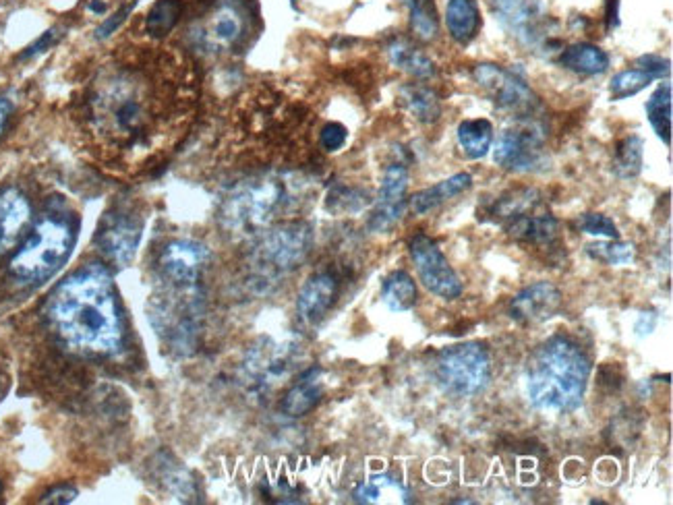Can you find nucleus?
Returning <instances> with one entry per match:
<instances>
[{"instance_id": "obj_1", "label": "nucleus", "mask_w": 673, "mask_h": 505, "mask_svg": "<svg viewBox=\"0 0 673 505\" xmlns=\"http://www.w3.org/2000/svg\"><path fill=\"white\" fill-rule=\"evenodd\" d=\"M46 317L73 350L114 354L123 346V313L112 276L100 263L85 265L58 284L48 299Z\"/></svg>"}, {"instance_id": "obj_2", "label": "nucleus", "mask_w": 673, "mask_h": 505, "mask_svg": "<svg viewBox=\"0 0 673 505\" xmlns=\"http://www.w3.org/2000/svg\"><path fill=\"white\" fill-rule=\"evenodd\" d=\"M92 108L96 131L116 150H150L160 133L164 94L150 73L121 67L98 85Z\"/></svg>"}, {"instance_id": "obj_3", "label": "nucleus", "mask_w": 673, "mask_h": 505, "mask_svg": "<svg viewBox=\"0 0 673 505\" xmlns=\"http://www.w3.org/2000/svg\"><path fill=\"white\" fill-rule=\"evenodd\" d=\"M591 369L589 354L578 340L555 334L539 344L526 361V396L537 410L574 412L587 394Z\"/></svg>"}, {"instance_id": "obj_4", "label": "nucleus", "mask_w": 673, "mask_h": 505, "mask_svg": "<svg viewBox=\"0 0 673 505\" xmlns=\"http://www.w3.org/2000/svg\"><path fill=\"white\" fill-rule=\"evenodd\" d=\"M75 247V226L69 218L48 214L11 257L9 272L23 284H42L67 263Z\"/></svg>"}, {"instance_id": "obj_5", "label": "nucleus", "mask_w": 673, "mask_h": 505, "mask_svg": "<svg viewBox=\"0 0 673 505\" xmlns=\"http://www.w3.org/2000/svg\"><path fill=\"white\" fill-rule=\"evenodd\" d=\"M313 247V230L307 222H282L270 230L259 232L255 239L249 265L259 282H276L290 274L307 259Z\"/></svg>"}, {"instance_id": "obj_6", "label": "nucleus", "mask_w": 673, "mask_h": 505, "mask_svg": "<svg viewBox=\"0 0 673 505\" xmlns=\"http://www.w3.org/2000/svg\"><path fill=\"white\" fill-rule=\"evenodd\" d=\"M290 203L282 178L263 176L243 183L226 195L220 207V220L232 232H257Z\"/></svg>"}, {"instance_id": "obj_7", "label": "nucleus", "mask_w": 673, "mask_h": 505, "mask_svg": "<svg viewBox=\"0 0 673 505\" xmlns=\"http://www.w3.org/2000/svg\"><path fill=\"white\" fill-rule=\"evenodd\" d=\"M493 375L489 350L481 342H462L446 346L433 361V377L442 392L454 398H473L481 394Z\"/></svg>"}, {"instance_id": "obj_8", "label": "nucleus", "mask_w": 673, "mask_h": 505, "mask_svg": "<svg viewBox=\"0 0 673 505\" xmlns=\"http://www.w3.org/2000/svg\"><path fill=\"white\" fill-rule=\"evenodd\" d=\"M299 361V346L295 342L263 340L255 346L243 365V381L251 392H268L280 383Z\"/></svg>"}, {"instance_id": "obj_9", "label": "nucleus", "mask_w": 673, "mask_h": 505, "mask_svg": "<svg viewBox=\"0 0 673 505\" xmlns=\"http://www.w3.org/2000/svg\"><path fill=\"white\" fill-rule=\"evenodd\" d=\"M408 251H411V259L415 263L419 280L429 292L446 301L458 299L464 286L458 274L454 272V267L450 265L448 257L442 253L440 247H437L431 236H427L425 232L415 234L411 245H408Z\"/></svg>"}, {"instance_id": "obj_10", "label": "nucleus", "mask_w": 673, "mask_h": 505, "mask_svg": "<svg viewBox=\"0 0 673 505\" xmlns=\"http://www.w3.org/2000/svg\"><path fill=\"white\" fill-rule=\"evenodd\" d=\"M495 164L508 172H533L547 160L545 133L531 118L516 129H506L495 143Z\"/></svg>"}, {"instance_id": "obj_11", "label": "nucleus", "mask_w": 673, "mask_h": 505, "mask_svg": "<svg viewBox=\"0 0 673 505\" xmlns=\"http://www.w3.org/2000/svg\"><path fill=\"white\" fill-rule=\"evenodd\" d=\"M473 79L481 89H485L491 102L518 118H531L535 108L539 106L533 89L526 85L520 77L506 71L500 65L481 63L473 69Z\"/></svg>"}, {"instance_id": "obj_12", "label": "nucleus", "mask_w": 673, "mask_h": 505, "mask_svg": "<svg viewBox=\"0 0 673 505\" xmlns=\"http://www.w3.org/2000/svg\"><path fill=\"white\" fill-rule=\"evenodd\" d=\"M210 259V249L199 241H170L158 255L160 282L170 288H193L199 284V278Z\"/></svg>"}, {"instance_id": "obj_13", "label": "nucleus", "mask_w": 673, "mask_h": 505, "mask_svg": "<svg viewBox=\"0 0 673 505\" xmlns=\"http://www.w3.org/2000/svg\"><path fill=\"white\" fill-rule=\"evenodd\" d=\"M143 234V220L129 207H116L108 212L98 228L96 245L116 265L133 261Z\"/></svg>"}, {"instance_id": "obj_14", "label": "nucleus", "mask_w": 673, "mask_h": 505, "mask_svg": "<svg viewBox=\"0 0 673 505\" xmlns=\"http://www.w3.org/2000/svg\"><path fill=\"white\" fill-rule=\"evenodd\" d=\"M495 19L520 44L537 48L547 38V13L541 0H489Z\"/></svg>"}, {"instance_id": "obj_15", "label": "nucleus", "mask_w": 673, "mask_h": 505, "mask_svg": "<svg viewBox=\"0 0 673 505\" xmlns=\"http://www.w3.org/2000/svg\"><path fill=\"white\" fill-rule=\"evenodd\" d=\"M408 168L400 162L390 164L384 172L382 187H379L373 212L369 216V230L371 232H390L406 212V191H408Z\"/></svg>"}, {"instance_id": "obj_16", "label": "nucleus", "mask_w": 673, "mask_h": 505, "mask_svg": "<svg viewBox=\"0 0 673 505\" xmlns=\"http://www.w3.org/2000/svg\"><path fill=\"white\" fill-rule=\"evenodd\" d=\"M247 32V9L239 0H220L203 23L199 40L210 50H230Z\"/></svg>"}, {"instance_id": "obj_17", "label": "nucleus", "mask_w": 673, "mask_h": 505, "mask_svg": "<svg viewBox=\"0 0 673 505\" xmlns=\"http://www.w3.org/2000/svg\"><path fill=\"white\" fill-rule=\"evenodd\" d=\"M564 296L560 288L541 280L522 288L510 303V317L522 325H535L551 319L560 311Z\"/></svg>"}, {"instance_id": "obj_18", "label": "nucleus", "mask_w": 673, "mask_h": 505, "mask_svg": "<svg viewBox=\"0 0 673 505\" xmlns=\"http://www.w3.org/2000/svg\"><path fill=\"white\" fill-rule=\"evenodd\" d=\"M340 292V282L332 272L313 274L297 296V315L303 323L315 325L328 315Z\"/></svg>"}, {"instance_id": "obj_19", "label": "nucleus", "mask_w": 673, "mask_h": 505, "mask_svg": "<svg viewBox=\"0 0 673 505\" xmlns=\"http://www.w3.org/2000/svg\"><path fill=\"white\" fill-rule=\"evenodd\" d=\"M32 220V205L17 189L0 191V255L7 253Z\"/></svg>"}, {"instance_id": "obj_20", "label": "nucleus", "mask_w": 673, "mask_h": 505, "mask_svg": "<svg viewBox=\"0 0 673 505\" xmlns=\"http://www.w3.org/2000/svg\"><path fill=\"white\" fill-rule=\"evenodd\" d=\"M324 396V371L319 367L307 369L282 400V412L288 417H305Z\"/></svg>"}, {"instance_id": "obj_21", "label": "nucleus", "mask_w": 673, "mask_h": 505, "mask_svg": "<svg viewBox=\"0 0 673 505\" xmlns=\"http://www.w3.org/2000/svg\"><path fill=\"white\" fill-rule=\"evenodd\" d=\"M504 228L514 241L524 243V245H535V247H545V245L555 243L558 241V232H560V224L551 214L531 216V212L508 220Z\"/></svg>"}, {"instance_id": "obj_22", "label": "nucleus", "mask_w": 673, "mask_h": 505, "mask_svg": "<svg viewBox=\"0 0 673 505\" xmlns=\"http://www.w3.org/2000/svg\"><path fill=\"white\" fill-rule=\"evenodd\" d=\"M471 187H473V176L468 172H458V174L446 178V181H442V183H437L429 189H423V191L415 193L411 199H408V207H411L413 214L425 216V214L437 210V207L444 205L446 201L462 195L464 191H468Z\"/></svg>"}, {"instance_id": "obj_23", "label": "nucleus", "mask_w": 673, "mask_h": 505, "mask_svg": "<svg viewBox=\"0 0 673 505\" xmlns=\"http://www.w3.org/2000/svg\"><path fill=\"white\" fill-rule=\"evenodd\" d=\"M446 25L454 42L471 44L481 29V11L477 0H448Z\"/></svg>"}, {"instance_id": "obj_24", "label": "nucleus", "mask_w": 673, "mask_h": 505, "mask_svg": "<svg viewBox=\"0 0 673 505\" xmlns=\"http://www.w3.org/2000/svg\"><path fill=\"white\" fill-rule=\"evenodd\" d=\"M558 63L578 75H601L609 69V54L595 44H572L562 50Z\"/></svg>"}, {"instance_id": "obj_25", "label": "nucleus", "mask_w": 673, "mask_h": 505, "mask_svg": "<svg viewBox=\"0 0 673 505\" xmlns=\"http://www.w3.org/2000/svg\"><path fill=\"white\" fill-rule=\"evenodd\" d=\"M456 139L466 158L481 160L489 154L493 145V125L487 118H466L458 125Z\"/></svg>"}, {"instance_id": "obj_26", "label": "nucleus", "mask_w": 673, "mask_h": 505, "mask_svg": "<svg viewBox=\"0 0 673 505\" xmlns=\"http://www.w3.org/2000/svg\"><path fill=\"white\" fill-rule=\"evenodd\" d=\"M400 100L406 106V110L411 112L419 123L423 125H433L440 121L442 116V104L437 94L431 87H425L421 83H411L404 85L400 89Z\"/></svg>"}, {"instance_id": "obj_27", "label": "nucleus", "mask_w": 673, "mask_h": 505, "mask_svg": "<svg viewBox=\"0 0 673 505\" xmlns=\"http://www.w3.org/2000/svg\"><path fill=\"white\" fill-rule=\"evenodd\" d=\"M417 284L404 270L392 272L382 284V301L392 313L411 311L417 303Z\"/></svg>"}, {"instance_id": "obj_28", "label": "nucleus", "mask_w": 673, "mask_h": 505, "mask_svg": "<svg viewBox=\"0 0 673 505\" xmlns=\"http://www.w3.org/2000/svg\"><path fill=\"white\" fill-rule=\"evenodd\" d=\"M388 56L396 69L408 75L419 79H429L435 75V65L431 58L425 52L417 50L413 44H408L406 40H394L388 46Z\"/></svg>"}, {"instance_id": "obj_29", "label": "nucleus", "mask_w": 673, "mask_h": 505, "mask_svg": "<svg viewBox=\"0 0 673 505\" xmlns=\"http://www.w3.org/2000/svg\"><path fill=\"white\" fill-rule=\"evenodd\" d=\"M673 96H671V85L669 83H661L653 96L647 100V116H649V123L653 127V131L657 133V137L669 147L671 145V127H673Z\"/></svg>"}, {"instance_id": "obj_30", "label": "nucleus", "mask_w": 673, "mask_h": 505, "mask_svg": "<svg viewBox=\"0 0 673 505\" xmlns=\"http://www.w3.org/2000/svg\"><path fill=\"white\" fill-rule=\"evenodd\" d=\"M541 201V195L539 191L535 189H516V191H508L506 195H502L500 199H495V203L491 205V210L489 214L497 220V222H502L506 224L508 220L520 216V214H526V212H531L535 210V207L539 205Z\"/></svg>"}, {"instance_id": "obj_31", "label": "nucleus", "mask_w": 673, "mask_h": 505, "mask_svg": "<svg viewBox=\"0 0 673 505\" xmlns=\"http://www.w3.org/2000/svg\"><path fill=\"white\" fill-rule=\"evenodd\" d=\"M642 158H645V141L638 135H628L616 147L613 172L620 178H634L642 170Z\"/></svg>"}, {"instance_id": "obj_32", "label": "nucleus", "mask_w": 673, "mask_h": 505, "mask_svg": "<svg viewBox=\"0 0 673 505\" xmlns=\"http://www.w3.org/2000/svg\"><path fill=\"white\" fill-rule=\"evenodd\" d=\"M181 0H158L145 19V32L154 38L168 36L181 17Z\"/></svg>"}, {"instance_id": "obj_33", "label": "nucleus", "mask_w": 673, "mask_h": 505, "mask_svg": "<svg viewBox=\"0 0 673 505\" xmlns=\"http://www.w3.org/2000/svg\"><path fill=\"white\" fill-rule=\"evenodd\" d=\"M408 9H411V27L415 36L423 42L435 40L440 34V21H437L433 0H411Z\"/></svg>"}, {"instance_id": "obj_34", "label": "nucleus", "mask_w": 673, "mask_h": 505, "mask_svg": "<svg viewBox=\"0 0 673 505\" xmlns=\"http://www.w3.org/2000/svg\"><path fill=\"white\" fill-rule=\"evenodd\" d=\"M587 255L605 265H630L636 257V247L620 239H611L587 245Z\"/></svg>"}, {"instance_id": "obj_35", "label": "nucleus", "mask_w": 673, "mask_h": 505, "mask_svg": "<svg viewBox=\"0 0 673 505\" xmlns=\"http://www.w3.org/2000/svg\"><path fill=\"white\" fill-rule=\"evenodd\" d=\"M655 81L653 75L642 69H628L618 73L609 81V96L611 100H626L636 94H640L642 89H647Z\"/></svg>"}, {"instance_id": "obj_36", "label": "nucleus", "mask_w": 673, "mask_h": 505, "mask_svg": "<svg viewBox=\"0 0 673 505\" xmlns=\"http://www.w3.org/2000/svg\"><path fill=\"white\" fill-rule=\"evenodd\" d=\"M578 226H580L582 232L599 236V239H607V241L620 239V232H618L616 222H613L607 216H603V214H582L578 218Z\"/></svg>"}, {"instance_id": "obj_37", "label": "nucleus", "mask_w": 673, "mask_h": 505, "mask_svg": "<svg viewBox=\"0 0 673 505\" xmlns=\"http://www.w3.org/2000/svg\"><path fill=\"white\" fill-rule=\"evenodd\" d=\"M369 203L367 193L355 191V189H344L340 187L338 191H334L330 195L328 207L334 212H342V214H350V212H361L363 207Z\"/></svg>"}, {"instance_id": "obj_38", "label": "nucleus", "mask_w": 673, "mask_h": 505, "mask_svg": "<svg viewBox=\"0 0 673 505\" xmlns=\"http://www.w3.org/2000/svg\"><path fill=\"white\" fill-rule=\"evenodd\" d=\"M386 487H402V485L390 477H375L371 481L361 483L355 489L353 497L357 503H377L379 499H382V493Z\"/></svg>"}, {"instance_id": "obj_39", "label": "nucleus", "mask_w": 673, "mask_h": 505, "mask_svg": "<svg viewBox=\"0 0 673 505\" xmlns=\"http://www.w3.org/2000/svg\"><path fill=\"white\" fill-rule=\"evenodd\" d=\"M348 139V131L340 123H328L324 129H321V147L326 152H338L344 147Z\"/></svg>"}, {"instance_id": "obj_40", "label": "nucleus", "mask_w": 673, "mask_h": 505, "mask_svg": "<svg viewBox=\"0 0 673 505\" xmlns=\"http://www.w3.org/2000/svg\"><path fill=\"white\" fill-rule=\"evenodd\" d=\"M636 67L642 69V71H647L649 75H653L655 79H663V77H669L671 73V63L667 61V58L663 56H657V54H647V56H640L638 61H636Z\"/></svg>"}, {"instance_id": "obj_41", "label": "nucleus", "mask_w": 673, "mask_h": 505, "mask_svg": "<svg viewBox=\"0 0 673 505\" xmlns=\"http://www.w3.org/2000/svg\"><path fill=\"white\" fill-rule=\"evenodd\" d=\"M75 497H77V489H75V487H71V485H61V487H56V489L48 491V493L42 497V503L65 505V503H71Z\"/></svg>"}, {"instance_id": "obj_42", "label": "nucleus", "mask_w": 673, "mask_h": 505, "mask_svg": "<svg viewBox=\"0 0 673 505\" xmlns=\"http://www.w3.org/2000/svg\"><path fill=\"white\" fill-rule=\"evenodd\" d=\"M131 13V7H123L119 13H116V15H112L110 19H106L100 27H98V32H96V38L98 40H104V38H108L110 34H114L116 32V29H119V25L127 19V15Z\"/></svg>"}, {"instance_id": "obj_43", "label": "nucleus", "mask_w": 673, "mask_h": 505, "mask_svg": "<svg viewBox=\"0 0 673 505\" xmlns=\"http://www.w3.org/2000/svg\"><path fill=\"white\" fill-rule=\"evenodd\" d=\"M54 40H56V29H50V32H46L38 42H34L32 46H29V48L21 54V58H32V56H36V54H40V52H46V50L54 44Z\"/></svg>"}, {"instance_id": "obj_44", "label": "nucleus", "mask_w": 673, "mask_h": 505, "mask_svg": "<svg viewBox=\"0 0 673 505\" xmlns=\"http://www.w3.org/2000/svg\"><path fill=\"white\" fill-rule=\"evenodd\" d=\"M13 112V100L9 96H0V135H3L9 116Z\"/></svg>"}, {"instance_id": "obj_45", "label": "nucleus", "mask_w": 673, "mask_h": 505, "mask_svg": "<svg viewBox=\"0 0 673 505\" xmlns=\"http://www.w3.org/2000/svg\"><path fill=\"white\" fill-rule=\"evenodd\" d=\"M618 5L620 0H607V29L618 25Z\"/></svg>"}, {"instance_id": "obj_46", "label": "nucleus", "mask_w": 673, "mask_h": 505, "mask_svg": "<svg viewBox=\"0 0 673 505\" xmlns=\"http://www.w3.org/2000/svg\"><path fill=\"white\" fill-rule=\"evenodd\" d=\"M0 493H3V487H0Z\"/></svg>"}]
</instances>
